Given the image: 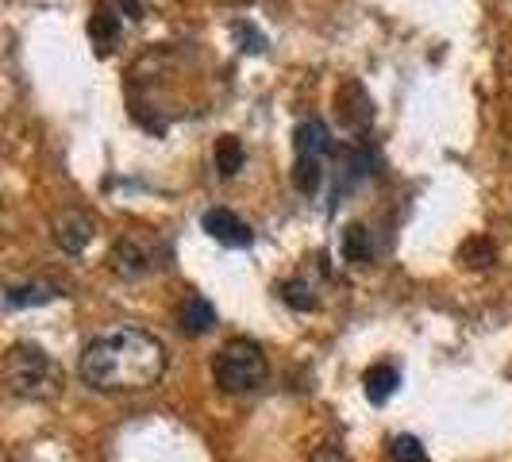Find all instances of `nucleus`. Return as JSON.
<instances>
[{
    "mask_svg": "<svg viewBox=\"0 0 512 462\" xmlns=\"http://www.w3.org/2000/svg\"><path fill=\"white\" fill-rule=\"evenodd\" d=\"M77 370L81 382L101 393H139L166 374V347L158 335L143 328H116L97 335L81 351Z\"/></svg>",
    "mask_w": 512,
    "mask_h": 462,
    "instance_id": "nucleus-1",
    "label": "nucleus"
},
{
    "mask_svg": "<svg viewBox=\"0 0 512 462\" xmlns=\"http://www.w3.org/2000/svg\"><path fill=\"white\" fill-rule=\"evenodd\" d=\"M4 382H8V389H12L16 397L39 401V397H51L54 389L62 385V374H58V366H54V359L43 347H35V343H16V347H8V355H4Z\"/></svg>",
    "mask_w": 512,
    "mask_h": 462,
    "instance_id": "nucleus-2",
    "label": "nucleus"
},
{
    "mask_svg": "<svg viewBox=\"0 0 512 462\" xmlns=\"http://www.w3.org/2000/svg\"><path fill=\"white\" fill-rule=\"evenodd\" d=\"M212 374L224 393H255L270 374V362L255 339H228L212 362Z\"/></svg>",
    "mask_w": 512,
    "mask_h": 462,
    "instance_id": "nucleus-3",
    "label": "nucleus"
},
{
    "mask_svg": "<svg viewBox=\"0 0 512 462\" xmlns=\"http://www.w3.org/2000/svg\"><path fill=\"white\" fill-rule=\"evenodd\" d=\"M201 224L205 231L216 239V243H224V247H251V228L231 212V208H208L205 216H201Z\"/></svg>",
    "mask_w": 512,
    "mask_h": 462,
    "instance_id": "nucleus-4",
    "label": "nucleus"
},
{
    "mask_svg": "<svg viewBox=\"0 0 512 462\" xmlns=\"http://www.w3.org/2000/svg\"><path fill=\"white\" fill-rule=\"evenodd\" d=\"M93 239V220L81 216V212H62L54 220V243L66 251V255H81L85 243Z\"/></svg>",
    "mask_w": 512,
    "mask_h": 462,
    "instance_id": "nucleus-5",
    "label": "nucleus"
},
{
    "mask_svg": "<svg viewBox=\"0 0 512 462\" xmlns=\"http://www.w3.org/2000/svg\"><path fill=\"white\" fill-rule=\"evenodd\" d=\"M181 332H189V335H205L212 324H216V308L208 305L201 293H189L185 297V305H181Z\"/></svg>",
    "mask_w": 512,
    "mask_h": 462,
    "instance_id": "nucleus-6",
    "label": "nucleus"
},
{
    "mask_svg": "<svg viewBox=\"0 0 512 462\" xmlns=\"http://www.w3.org/2000/svg\"><path fill=\"white\" fill-rule=\"evenodd\" d=\"M112 270L124 274V278H139V274L151 270V258H147V251H139L135 239H120V243L112 247Z\"/></svg>",
    "mask_w": 512,
    "mask_h": 462,
    "instance_id": "nucleus-7",
    "label": "nucleus"
},
{
    "mask_svg": "<svg viewBox=\"0 0 512 462\" xmlns=\"http://www.w3.org/2000/svg\"><path fill=\"white\" fill-rule=\"evenodd\" d=\"M362 385H366V397L382 405V401H389V397H393V389L401 385V374H397V366H389V362H378V366H370V370H366Z\"/></svg>",
    "mask_w": 512,
    "mask_h": 462,
    "instance_id": "nucleus-8",
    "label": "nucleus"
},
{
    "mask_svg": "<svg viewBox=\"0 0 512 462\" xmlns=\"http://www.w3.org/2000/svg\"><path fill=\"white\" fill-rule=\"evenodd\" d=\"M343 258L355 262V266L370 262V231L362 228V224H351V228L343 231Z\"/></svg>",
    "mask_w": 512,
    "mask_h": 462,
    "instance_id": "nucleus-9",
    "label": "nucleus"
},
{
    "mask_svg": "<svg viewBox=\"0 0 512 462\" xmlns=\"http://www.w3.org/2000/svg\"><path fill=\"white\" fill-rule=\"evenodd\" d=\"M239 166H243V147H239L235 135H224V139L216 143V170H220L224 178H231Z\"/></svg>",
    "mask_w": 512,
    "mask_h": 462,
    "instance_id": "nucleus-10",
    "label": "nucleus"
},
{
    "mask_svg": "<svg viewBox=\"0 0 512 462\" xmlns=\"http://www.w3.org/2000/svg\"><path fill=\"white\" fill-rule=\"evenodd\" d=\"M89 35H93V43H97L101 51H108V47H112V39H116V16H112L104 4H97L93 20H89Z\"/></svg>",
    "mask_w": 512,
    "mask_h": 462,
    "instance_id": "nucleus-11",
    "label": "nucleus"
},
{
    "mask_svg": "<svg viewBox=\"0 0 512 462\" xmlns=\"http://www.w3.org/2000/svg\"><path fill=\"white\" fill-rule=\"evenodd\" d=\"M293 185H297L301 193H316V185H320V158H316V154H297Z\"/></svg>",
    "mask_w": 512,
    "mask_h": 462,
    "instance_id": "nucleus-12",
    "label": "nucleus"
},
{
    "mask_svg": "<svg viewBox=\"0 0 512 462\" xmlns=\"http://www.w3.org/2000/svg\"><path fill=\"white\" fill-rule=\"evenodd\" d=\"M459 262H466V266H493L497 262V247L489 243V239H470V243H462L459 251Z\"/></svg>",
    "mask_w": 512,
    "mask_h": 462,
    "instance_id": "nucleus-13",
    "label": "nucleus"
},
{
    "mask_svg": "<svg viewBox=\"0 0 512 462\" xmlns=\"http://www.w3.org/2000/svg\"><path fill=\"white\" fill-rule=\"evenodd\" d=\"M282 301L289 308H297V312H305V308H316V297H312V285L301 282V278H289L282 285Z\"/></svg>",
    "mask_w": 512,
    "mask_h": 462,
    "instance_id": "nucleus-14",
    "label": "nucleus"
},
{
    "mask_svg": "<svg viewBox=\"0 0 512 462\" xmlns=\"http://www.w3.org/2000/svg\"><path fill=\"white\" fill-rule=\"evenodd\" d=\"M389 455H393V462H428V451L420 447L416 436H397L389 443Z\"/></svg>",
    "mask_w": 512,
    "mask_h": 462,
    "instance_id": "nucleus-15",
    "label": "nucleus"
},
{
    "mask_svg": "<svg viewBox=\"0 0 512 462\" xmlns=\"http://www.w3.org/2000/svg\"><path fill=\"white\" fill-rule=\"evenodd\" d=\"M4 301H8L12 308H20V305H39V301H51V289H47V285H12Z\"/></svg>",
    "mask_w": 512,
    "mask_h": 462,
    "instance_id": "nucleus-16",
    "label": "nucleus"
}]
</instances>
